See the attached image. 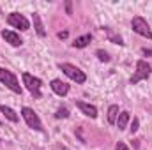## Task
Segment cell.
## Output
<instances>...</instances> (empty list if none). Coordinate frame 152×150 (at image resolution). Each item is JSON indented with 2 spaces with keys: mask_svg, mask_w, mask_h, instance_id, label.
Here are the masks:
<instances>
[{
  "mask_svg": "<svg viewBox=\"0 0 152 150\" xmlns=\"http://www.w3.org/2000/svg\"><path fill=\"white\" fill-rule=\"evenodd\" d=\"M0 81H2L9 90H12L14 94H21V87H20L18 78H16L14 73H11V71H7V69H0Z\"/></svg>",
  "mask_w": 152,
  "mask_h": 150,
  "instance_id": "cell-1",
  "label": "cell"
},
{
  "mask_svg": "<svg viewBox=\"0 0 152 150\" xmlns=\"http://www.w3.org/2000/svg\"><path fill=\"white\" fill-rule=\"evenodd\" d=\"M23 85L28 88V92L36 97V99H41V85H42V81L36 78V76H32L30 73H23Z\"/></svg>",
  "mask_w": 152,
  "mask_h": 150,
  "instance_id": "cell-2",
  "label": "cell"
},
{
  "mask_svg": "<svg viewBox=\"0 0 152 150\" xmlns=\"http://www.w3.org/2000/svg\"><path fill=\"white\" fill-rule=\"evenodd\" d=\"M58 67H60V71L64 74L67 76V78H71L73 81H76V83H85L87 76H85V73L81 69H78L76 66H73V64H60Z\"/></svg>",
  "mask_w": 152,
  "mask_h": 150,
  "instance_id": "cell-3",
  "label": "cell"
},
{
  "mask_svg": "<svg viewBox=\"0 0 152 150\" xmlns=\"http://www.w3.org/2000/svg\"><path fill=\"white\" fill-rule=\"evenodd\" d=\"M21 115H23V118H25V122H27V125H28L30 129H34V131H42L41 118L37 117V113L34 111L32 108H28V106L21 108Z\"/></svg>",
  "mask_w": 152,
  "mask_h": 150,
  "instance_id": "cell-4",
  "label": "cell"
},
{
  "mask_svg": "<svg viewBox=\"0 0 152 150\" xmlns=\"http://www.w3.org/2000/svg\"><path fill=\"white\" fill-rule=\"evenodd\" d=\"M131 27H133V30H134L138 36H143V37H147V39H152L151 27H149V23H147L142 16H134L133 21H131Z\"/></svg>",
  "mask_w": 152,
  "mask_h": 150,
  "instance_id": "cell-5",
  "label": "cell"
},
{
  "mask_svg": "<svg viewBox=\"0 0 152 150\" xmlns=\"http://www.w3.org/2000/svg\"><path fill=\"white\" fill-rule=\"evenodd\" d=\"M149 76H151V66H149L145 60H138V62H136V71H134V74L131 76V83L136 85L138 81L147 79Z\"/></svg>",
  "mask_w": 152,
  "mask_h": 150,
  "instance_id": "cell-6",
  "label": "cell"
},
{
  "mask_svg": "<svg viewBox=\"0 0 152 150\" xmlns=\"http://www.w3.org/2000/svg\"><path fill=\"white\" fill-rule=\"evenodd\" d=\"M7 23H9L11 27H14V28H20V30H28V28H30L28 20H27L23 14H20V12H11V14L7 16Z\"/></svg>",
  "mask_w": 152,
  "mask_h": 150,
  "instance_id": "cell-7",
  "label": "cell"
},
{
  "mask_svg": "<svg viewBox=\"0 0 152 150\" xmlns=\"http://www.w3.org/2000/svg\"><path fill=\"white\" fill-rule=\"evenodd\" d=\"M2 37L5 39V42H9L11 46H21L23 44V39L20 37L16 32H12V30H2Z\"/></svg>",
  "mask_w": 152,
  "mask_h": 150,
  "instance_id": "cell-8",
  "label": "cell"
},
{
  "mask_svg": "<svg viewBox=\"0 0 152 150\" xmlns=\"http://www.w3.org/2000/svg\"><path fill=\"white\" fill-rule=\"evenodd\" d=\"M50 87H51V90H53L57 95H66V94L69 92V85H67L66 81H62V79H53V81L50 83Z\"/></svg>",
  "mask_w": 152,
  "mask_h": 150,
  "instance_id": "cell-9",
  "label": "cell"
},
{
  "mask_svg": "<svg viewBox=\"0 0 152 150\" xmlns=\"http://www.w3.org/2000/svg\"><path fill=\"white\" fill-rule=\"evenodd\" d=\"M76 106L81 110V113H85L90 118H96L97 117V108L94 104H88V103H83V101H76Z\"/></svg>",
  "mask_w": 152,
  "mask_h": 150,
  "instance_id": "cell-10",
  "label": "cell"
},
{
  "mask_svg": "<svg viewBox=\"0 0 152 150\" xmlns=\"http://www.w3.org/2000/svg\"><path fill=\"white\" fill-rule=\"evenodd\" d=\"M0 111L5 115V118L7 120H11V122H18V115H16V111L12 110V108H9V106H0Z\"/></svg>",
  "mask_w": 152,
  "mask_h": 150,
  "instance_id": "cell-11",
  "label": "cell"
},
{
  "mask_svg": "<svg viewBox=\"0 0 152 150\" xmlns=\"http://www.w3.org/2000/svg\"><path fill=\"white\" fill-rule=\"evenodd\" d=\"M127 122H129V111H122L118 113V118H117V127L122 131V129H126V125H127Z\"/></svg>",
  "mask_w": 152,
  "mask_h": 150,
  "instance_id": "cell-12",
  "label": "cell"
},
{
  "mask_svg": "<svg viewBox=\"0 0 152 150\" xmlns=\"http://www.w3.org/2000/svg\"><path fill=\"white\" fill-rule=\"evenodd\" d=\"M34 27H36V32H37L39 37H44L46 36V30H44V27L41 23V18H39L37 12H34Z\"/></svg>",
  "mask_w": 152,
  "mask_h": 150,
  "instance_id": "cell-13",
  "label": "cell"
},
{
  "mask_svg": "<svg viewBox=\"0 0 152 150\" xmlns=\"http://www.w3.org/2000/svg\"><path fill=\"white\" fill-rule=\"evenodd\" d=\"M88 42H90V34H85V36L76 37L75 42H73V46H75V48H85Z\"/></svg>",
  "mask_w": 152,
  "mask_h": 150,
  "instance_id": "cell-14",
  "label": "cell"
},
{
  "mask_svg": "<svg viewBox=\"0 0 152 150\" xmlns=\"http://www.w3.org/2000/svg\"><path fill=\"white\" fill-rule=\"evenodd\" d=\"M117 117H118V106L117 104H112L108 108V122L110 124H115L117 122Z\"/></svg>",
  "mask_w": 152,
  "mask_h": 150,
  "instance_id": "cell-15",
  "label": "cell"
},
{
  "mask_svg": "<svg viewBox=\"0 0 152 150\" xmlns=\"http://www.w3.org/2000/svg\"><path fill=\"white\" fill-rule=\"evenodd\" d=\"M104 32H106V36H108V39H110L112 42H115V44H124V42H122V37H120L118 34H115L112 28H108V27H106V28H104Z\"/></svg>",
  "mask_w": 152,
  "mask_h": 150,
  "instance_id": "cell-16",
  "label": "cell"
},
{
  "mask_svg": "<svg viewBox=\"0 0 152 150\" xmlns=\"http://www.w3.org/2000/svg\"><path fill=\"white\" fill-rule=\"evenodd\" d=\"M55 117H57V118H67V117H69V110H67V108H58L57 113H55Z\"/></svg>",
  "mask_w": 152,
  "mask_h": 150,
  "instance_id": "cell-17",
  "label": "cell"
},
{
  "mask_svg": "<svg viewBox=\"0 0 152 150\" xmlns=\"http://www.w3.org/2000/svg\"><path fill=\"white\" fill-rule=\"evenodd\" d=\"M96 55H97V58H99L101 62H108V60H110L108 53H106V51H103V50H97V51H96Z\"/></svg>",
  "mask_w": 152,
  "mask_h": 150,
  "instance_id": "cell-18",
  "label": "cell"
},
{
  "mask_svg": "<svg viewBox=\"0 0 152 150\" xmlns=\"http://www.w3.org/2000/svg\"><path fill=\"white\" fill-rule=\"evenodd\" d=\"M138 125H140V120L134 117V118H133V124H131V133H136V131H138Z\"/></svg>",
  "mask_w": 152,
  "mask_h": 150,
  "instance_id": "cell-19",
  "label": "cell"
},
{
  "mask_svg": "<svg viewBox=\"0 0 152 150\" xmlns=\"http://www.w3.org/2000/svg\"><path fill=\"white\" fill-rule=\"evenodd\" d=\"M115 150H129V149H127V145H126V143H122V141H118V143L115 145Z\"/></svg>",
  "mask_w": 152,
  "mask_h": 150,
  "instance_id": "cell-20",
  "label": "cell"
},
{
  "mask_svg": "<svg viewBox=\"0 0 152 150\" xmlns=\"http://www.w3.org/2000/svg\"><path fill=\"white\" fill-rule=\"evenodd\" d=\"M66 11H67V14L73 12V11H71V2H66Z\"/></svg>",
  "mask_w": 152,
  "mask_h": 150,
  "instance_id": "cell-21",
  "label": "cell"
},
{
  "mask_svg": "<svg viewBox=\"0 0 152 150\" xmlns=\"http://www.w3.org/2000/svg\"><path fill=\"white\" fill-rule=\"evenodd\" d=\"M57 36H58V39H66L67 37V32H58Z\"/></svg>",
  "mask_w": 152,
  "mask_h": 150,
  "instance_id": "cell-22",
  "label": "cell"
}]
</instances>
